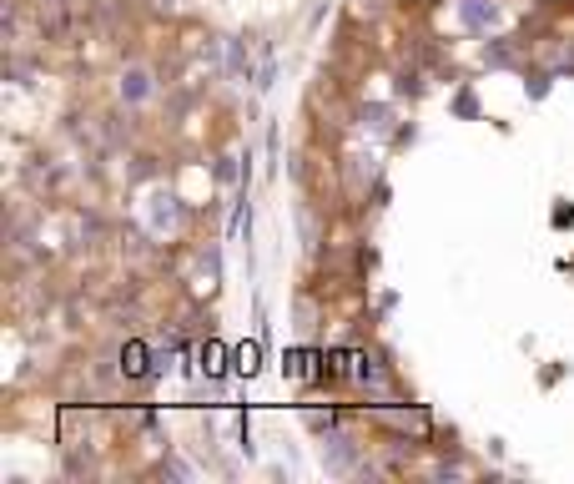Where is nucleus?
<instances>
[{
	"instance_id": "f257e3e1",
	"label": "nucleus",
	"mask_w": 574,
	"mask_h": 484,
	"mask_svg": "<svg viewBox=\"0 0 574 484\" xmlns=\"http://www.w3.org/2000/svg\"><path fill=\"white\" fill-rule=\"evenodd\" d=\"M454 16H459V26H464L469 36H494V31H504V6H499V0H459Z\"/></svg>"
},
{
	"instance_id": "f03ea898",
	"label": "nucleus",
	"mask_w": 574,
	"mask_h": 484,
	"mask_svg": "<svg viewBox=\"0 0 574 484\" xmlns=\"http://www.w3.org/2000/svg\"><path fill=\"white\" fill-rule=\"evenodd\" d=\"M141 222H147V232H172L177 222H182V207H177V197L167 192V187H157V192H147V202H141Z\"/></svg>"
},
{
	"instance_id": "7ed1b4c3",
	"label": "nucleus",
	"mask_w": 574,
	"mask_h": 484,
	"mask_svg": "<svg viewBox=\"0 0 574 484\" xmlns=\"http://www.w3.org/2000/svg\"><path fill=\"white\" fill-rule=\"evenodd\" d=\"M152 91H157V81H152L147 66H126V71H121V101H126V106L152 101Z\"/></svg>"
},
{
	"instance_id": "20e7f679",
	"label": "nucleus",
	"mask_w": 574,
	"mask_h": 484,
	"mask_svg": "<svg viewBox=\"0 0 574 484\" xmlns=\"http://www.w3.org/2000/svg\"><path fill=\"white\" fill-rule=\"evenodd\" d=\"M121 374H126V379L147 374V343H126V348H121Z\"/></svg>"
},
{
	"instance_id": "39448f33",
	"label": "nucleus",
	"mask_w": 574,
	"mask_h": 484,
	"mask_svg": "<svg viewBox=\"0 0 574 484\" xmlns=\"http://www.w3.org/2000/svg\"><path fill=\"white\" fill-rule=\"evenodd\" d=\"M328 444H333V449H323V464L343 474V469L353 464V449H348V439H328Z\"/></svg>"
},
{
	"instance_id": "423d86ee",
	"label": "nucleus",
	"mask_w": 574,
	"mask_h": 484,
	"mask_svg": "<svg viewBox=\"0 0 574 484\" xmlns=\"http://www.w3.org/2000/svg\"><path fill=\"white\" fill-rule=\"evenodd\" d=\"M232 358H237V374H247V379H252V374H257V358H262V348H257V343H242Z\"/></svg>"
},
{
	"instance_id": "0eeeda50",
	"label": "nucleus",
	"mask_w": 574,
	"mask_h": 484,
	"mask_svg": "<svg viewBox=\"0 0 574 484\" xmlns=\"http://www.w3.org/2000/svg\"><path fill=\"white\" fill-rule=\"evenodd\" d=\"M222 363H227V348H222V343H207V348H202V369L217 379V374H222Z\"/></svg>"
}]
</instances>
